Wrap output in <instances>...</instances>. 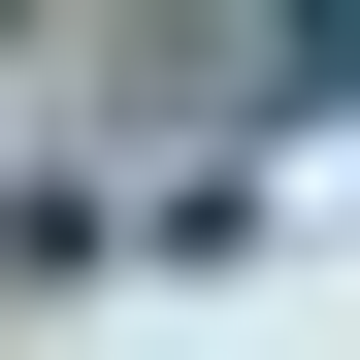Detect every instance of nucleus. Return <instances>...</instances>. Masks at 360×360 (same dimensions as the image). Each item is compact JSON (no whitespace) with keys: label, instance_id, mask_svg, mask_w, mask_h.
<instances>
[{"label":"nucleus","instance_id":"obj_1","mask_svg":"<svg viewBox=\"0 0 360 360\" xmlns=\"http://www.w3.org/2000/svg\"><path fill=\"white\" fill-rule=\"evenodd\" d=\"M262 98H295V131H360V0H295V66H262Z\"/></svg>","mask_w":360,"mask_h":360}]
</instances>
